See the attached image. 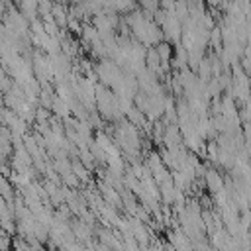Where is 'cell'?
<instances>
[{
  "label": "cell",
  "instance_id": "obj_1",
  "mask_svg": "<svg viewBox=\"0 0 251 251\" xmlns=\"http://www.w3.org/2000/svg\"><path fill=\"white\" fill-rule=\"evenodd\" d=\"M204 175H206V180H208V186H210V190L218 192V190H222V188H224L220 175H216L214 171H210V173H204Z\"/></svg>",
  "mask_w": 251,
  "mask_h": 251
}]
</instances>
